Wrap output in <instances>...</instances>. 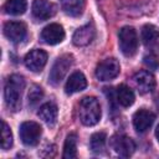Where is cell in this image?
<instances>
[{
  "mask_svg": "<svg viewBox=\"0 0 159 159\" xmlns=\"http://www.w3.org/2000/svg\"><path fill=\"white\" fill-rule=\"evenodd\" d=\"M25 88V80L20 75H11L4 88L5 103L9 109L16 112L21 108V96Z\"/></svg>",
  "mask_w": 159,
  "mask_h": 159,
  "instance_id": "1",
  "label": "cell"
},
{
  "mask_svg": "<svg viewBox=\"0 0 159 159\" xmlns=\"http://www.w3.org/2000/svg\"><path fill=\"white\" fill-rule=\"evenodd\" d=\"M78 117L82 124L84 125H94L101 119V106L97 98L94 97H84L80 102L78 106Z\"/></svg>",
  "mask_w": 159,
  "mask_h": 159,
  "instance_id": "2",
  "label": "cell"
},
{
  "mask_svg": "<svg viewBox=\"0 0 159 159\" xmlns=\"http://www.w3.org/2000/svg\"><path fill=\"white\" fill-rule=\"evenodd\" d=\"M119 47L124 56L130 57L137 52L138 48V36L135 30L132 26H124L119 30L118 34Z\"/></svg>",
  "mask_w": 159,
  "mask_h": 159,
  "instance_id": "3",
  "label": "cell"
},
{
  "mask_svg": "<svg viewBox=\"0 0 159 159\" xmlns=\"http://www.w3.org/2000/svg\"><path fill=\"white\" fill-rule=\"evenodd\" d=\"M72 65H73L72 55L65 53V55L60 56L55 61V63H53V66H52V68L50 71V75H48L50 83L53 84V86L58 84L65 78V76L67 75V72H68V70L71 68Z\"/></svg>",
  "mask_w": 159,
  "mask_h": 159,
  "instance_id": "4",
  "label": "cell"
},
{
  "mask_svg": "<svg viewBox=\"0 0 159 159\" xmlns=\"http://www.w3.org/2000/svg\"><path fill=\"white\" fill-rule=\"evenodd\" d=\"M41 133H42V129H41L40 124L36 122H32V120L21 123L20 130H19L22 143L27 147L37 145L40 142V138H41Z\"/></svg>",
  "mask_w": 159,
  "mask_h": 159,
  "instance_id": "5",
  "label": "cell"
},
{
  "mask_svg": "<svg viewBox=\"0 0 159 159\" xmlns=\"http://www.w3.org/2000/svg\"><path fill=\"white\" fill-rule=\"evenodd\" d=\"M119 71H120V66L116 58L113 57L106 58L98 63L96 68V77L99 81H111L118 76Z\"/></svg>",
  "mask_w": 159,
  "mask_h": 159,
  "instance_id": "6",
  "label": "cell"
},
{
  "mask_svg": "<svg viewBox=\"0 0 159 159\" xmlns=\"http://www.w3.org/2000/svg\"><path fill=\"white\" fill-rule=\"evenodd\" d=\"M5 36L14 43H20L25 40L27 35L26 25L21 21H9L4 26Z\"/></svg>",
  "mask_w": 159,
  "mask_h": 159,
  "instance_id": "7",
  "label": "cell"
},
{
  "mask_svg": "<svg viewBox=\"0 0 159 159\" xmlns=\"http://www.w3.org/2000/svg\"><path fill=\"white\" fill-rule=\"evenodd\" d=\"M25 66L32 72H40L47 62V53L43 50L35 48L25 56Z\"/></svg>",
  "mask_w": 159,
  "mask_h": 159,
  "instance_id": "8",
  "label": "cell"
},
{
  "mask_svg": "<svg viewBox=\"0 0 159 159\" xmlns=\"http://www.w3.org/2000/svg\"><path fill=\"white\" fill-rule=\"evenodd\" d=\"M113 150L120 157H129L135 150V144L133 139L125 135H114L111 140Z\"/></svg>",
  "mask_w": 159,
  "mask_h": 159,
  "instance_id": "9",
  "label": "cell"
},
{
  "mask_svg": "<svg viewBox=\"0 0 159 159\" xmlns=\"http://www.w3.org/2000/svg\"><path fill=\"white\" fill-rule=\"evenodd\" d=\"M56 14V6L47 0H34L32 16L39 21H45Z\"/></svg>",
  "mask_w": 159,
  "mask_h": 159,
  "instance_id": "10",
  "label": "cell"
},
{
  "mask_svg": "<svg viewBox=\"0 0 159 159\" xmlns=\"http://www.w3.org/2000/svg\"><path fill=\"white\" fill-rule=\"evenodd\" d=\"M65 39V30L58 24H50L41 31V40L47 45H57Z\"/></svg>",
  "mask_w": 159,
  "mask_h": 159,
  "instance_id": "11",
  "label": "cell"
},
{
  "mask_svg": "<svg viewBox=\"0 0 159 159\" xmlns=\"http://www.w3.org/2000/svg\"><path fill=\"white\" fill-rule=\"evenodd\" d=\"M133 81H134V84H135L137 89L142 94L152 92L154 89V87H155L154 76L150 72H148V71H139V72H137L134 75V77H133Z\"/></svg>",
  "mask_w": 159,
  "mask_h": 159,
  "instance_id": "12",
  "label": "cell"
},
{
  "mask_svg": "<svg viewBox=\"0 0 159 159\" xmlns=\"http://www.w3.org/2000/svg\"><path fill=\"white\" fill-rule=\"evenodd\" d=\"M155 119V114L148 109H139L133 116V125L137 132L144 133L149 129Z\"/></svg>",
  "mask_w": 159,
  "mask_h": 159,
  "instance_id": "13",
  "label": "cell"
},
{
  "mask_svg": "<svg viewBox=\"0 0 159 159\" xmlns=\"http://www.w3.org/2000/svg\"><path fill=\"white\" fill-rule=\"evenodd\" d=\"M94 35H96V30L93 24H86L75 31L72 36V42L76 46H87L94 39Z\"/></svg>",
  "mask_w": 159,
  "mask_h": 159,
  "instance_id": "14",
  "label": "cell"
},
{
  "mask_svg": "<svg viewBox=\"0 0 159 159\" xmlns=\"http://www.w3.org/2000/svg\"><path fill=\"white\" fill-rule=\"evenodd\" d=\"M86 86H87V80H86L84 75L80 71H76L67 80L66 86H65V91L67 94H72V93L83 91L86 88Z\"/></svg>",
  "mask_w": 159,
  "mask_h": 159,
  "instance_id": "15",
  "label": "cell"
},
{
  "mask_svg": "<svg viewBox=\"0 0 159 159\" xmlns=\"http://www.w3.org/2000/svg\"><path fill=\"white\" fill-rule=\"evenodd\" d=\"M37 116L50 127L55 125L56 120H57V107L55 103L52 102H47L45 104H42L37 112Z\"/></svg>",
  "mask_w": 159,
  "mask_h": 159,
  "instance_id": "16",
  "label": "cell"
},
{
  "mask_svg": "<svg viewBox=\"0 0 159 159\" xmlns=\"http://www.w3.org/2000/svg\"><path fill=\"white\" fill-rule=\"evenodd\" d=\"M142 40L145 46L153 47L159 42V29L154 25H144L142 29Z\"/></svg>",
  "mask_w": 159,
  "mask_h": 159,
  "instance_id": "17",
  "label": "cell"
},
{
  "mask_svg": "<svg viewBox=\"0 0 159 159\" xmlns=\"http://www.w3.org/2000/svg\"><path fill=\"white\" fill-rule=\"evenodd\" d=\"M62 10L65 14L77 17L82 15L83 9H84V0H62L61 1Z\"/></svg>",
  "mask_w": 159,
  "mask_h": 159,
  "instance_id": "18",
  "label": "cell"
},
{
  "mask_svg": "<svg viewBox=\"0 0 159 159\" xmlns=\"http://www.w3.org/2000/svg\"><path fill=\"white\" fill-rule=\"evenodd\" d=\"M134 92L125 84H120L116 91V99L122 107H129L134 102Z\"/></svg>",
  "mask_w": 159,
  "mask_h": 159,
  "instance_id": "19",
  "label": "cell"
},
{
  "mask_svg": "<svg viewBox=\"0 0 159 159\" xmlns=\"http://www.w3.org/2000/svg\"><path fill=\"white\" fill-rule=\"evenodd\" d=\"M27 7V2L26 0H6L5 5H4V10L6 14L9 15H22L26 11Z\"/></svg>",
  "mask_w": 159,
  "mask_h": 159,
  "instance_id": "20",
  "label": "cell"
},
{
  "mask_svg": "<svg viewBox=\"0 0 159 159\" xmlns=\"http://www.w3.org/2000/svg\"><path fill=\"white\" fill-rule=\"evenodd\" d=\"M65 159H72L77 157V138L76 134L67 135L63 145V155Z\"/></svg>",
  "mask_w": 159,
  "mask_h": 159,
  "instance_id": "21",
  "label": "cell"
},
{
  "mask_svg": "<svg viewBox=\"0 0 159 159\" xmlns=\"http://www.w3.org/2000/svg\"><path fill=\"white\" fill-rule=\"evenodd\" d=\"M106 140H107V135L103 132H97L91 137L89 140V147L92 149L93 153H101L103 152L104 147H106Z\"/></svg>",
  "mask_w": 159,
  "mask_h": 159,
  "instance_id": "22",
  "label": "cell"
},
{
  "mask_svg": "<svg viewBox=\"0 0 159 159\" xmlns=\"http://www.w3.org/2000/svg\"><path fill=\"white\" fill-rule=\"evenodd\" d=\"M42 97H43V91H42V88H41L40 86H37V84H34V86L30 88L29 93H27L29 104H30V106L37 104V103L42 99Z\"/></svg>",
  "mask_w": 159,
  "mask_h": 159,
  "instance_id": "23",
  "label": "cell"
},
{
  "mask_svg": "<svg viewBox=\"0 0 159 159\" xmlns=\"http://www.w3.org/2000/svg\"><path fill=\"white\" fill-rule=\"evenodd\" d=\"M1 148L4 150L9 149L12 145V133L10 130V127L2 120V129H1Z\"/></svg>",
  "mask_w": 159,
  "mask_h": 159,
  "instance_id": "24",
  "label": "cell"
},
{
  "mask_svg": "<svg viewBox=\"0 0 159 159\" xmlns=\"http://www.w3.org/2000/svg\"><path fill=\"white\" fill-rule=\"evenodd\" d=\"M144 63H145V66H148V67L152 68V70H155V68L159 66V61H158L157 56L153 55V53L147 55V56L144 57Z\"/></svg>",
  "mask_w": 159,
  "mask_h": 159,
  "instance_id": "25",
  "label": "cell"
},
{
  "mask_svg": "<svg viewBox=\"0 0 159 159\" xmlns=\"http://www.w3.org/2000/svg\"><path fill=\"white\" fill-rule=\"evenodd\" d=\"M155 137H157V139H158V142H159V125H158L157 129H155Z\"/></svg>",
  "mask_w": 159,
  "mask_h": 159,
  "instance_id": "26",
  "label": "cell"
}]
</instances>
